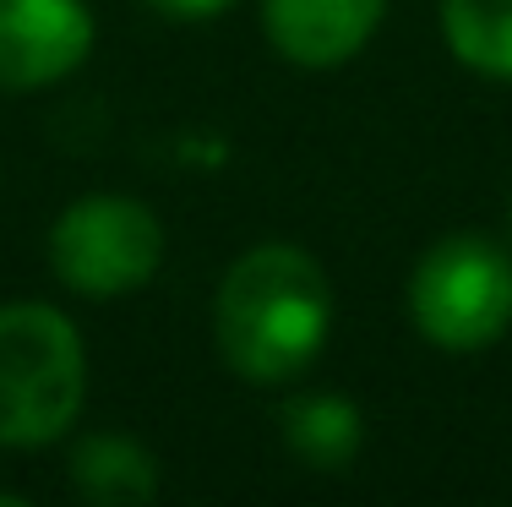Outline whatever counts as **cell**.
Wrapping results in <instances>:
<instances>
[{"label": "cell", "mask_w": 512, "mask_h": 507, "mask_svg": "<svg viewBox=\"0 0 512 507\" xmlns=\"http://www.w3.org/2000/svg\"><path fill=\"white\" fill-rule=\"evenodd\" d=\"M158 17H175V22H202V17H218L229 11L235 0H148Z\"/></svg>", "instance_id": "30bf717a"}, {"label": "cell", "mask_w": 512, "mask_h": 507, "mask_svg": "<svg viewBox=\"0 0 512 507\" xmlns=\"http://www.w3.org/2000/svg\"><path fill=\"white\" fill-rule=\"evenodd\" d=\"M164 262V229L137 197H99L71 202L50 229V268L55 279L82 300H115L142 289Z\"/></svg>", "instance_id": "277c9868"}, {"label": "cell", "mask_w": 512, "mask_h": 507, "mask_svg": "<svg viewBox=\"0 0 512 507\" xmlns=\"http://www.w3.org/2000/svg\"><path fill=\"white\" fill-rule=\"evenodd\" d=\"M442 33L469 71L512 82V0H442Z\"/></svg>", "instance_id": "9c48e42d"}, {"label": "cell", "mask_w": 512, "mask_h": 507, "mask_svg": "<svg viewBox=\"0 0 512 507\" xmlns=\"http://www.w3.org/2000/svg\"><path fill=\"white\" fill-rule=\"evenodd\" d=\"M360 437V409L338 393H306L284 409V448L306 469H349Z\"/></svg>", "instance_id": "ba28073f"}, {"label": "cell", "mask_w": 512, "mask_h": 507, "mask_svg": "<svg viewBox=\"0 0 512 507\" xmlns=\"http://www.w3.org/2000/svg\"><path fill=\"white\" fill-rule=\"evenodd\" d=\"M93 50L82 0H0V93H33L71 77Z\"/></svg>", "instance_id": "5b68a950"}, {"label": "cell", "mask_w": 512, "mask_h": 507, "mask_svg": "<svg viewBox=\"0 0 512 507\" xmlns=\"http://www.w3.org/2000/svg\"><path fill=\"white\" fill-rule=\"evenodd\" d=\"M333 328V289L300 246H256L224 273L213 300V338L246 382H289L322 355Z\"/></svg>", "instance_id": "6da1fadb"}, {"label": "cell", "mask_w": 512, "mask_h": 507, "mask_svg": "<svg viewBox=\"0 0 512 507\" xmlns=\"http://www.w3.org/2000/svg\"><path fill=\"white\" fill-rule=\"evenodd\" d=\"M409 317L442 349H485L512 328V257L485 235H447L409 279Z\"/></svg>", "instance_id": "3957f363"}, {"label": "cell", "mask_w": 512, "mask_h": 507, "mask_svg": "<svg viewBox=\"0 0 512 507\" xmlns=\"http://www.w3.org/2000/svg\"><path fill=\"white\" fill-rule=\"evenodd\" d=\"M507 229H512V202H507Z\"/></svg>", "instance_id": "8fae6325"}, {"label": "cell", "mask_w": 512, "mask_h": 507, "mask_svg": "<svg viewBox=\"0 0 512 507\" xmlns=\"http://www.w3.org/2000/svg\"><path fill=\"white\" fill-rule=\"evenodd\" d=\"M71 486L99 507H137L158 497V464L131 437H82L71 453Z\"/></svg>", "instance_id": "52a82bcc"}, {"label": "cell", "mask_w": 512, "mask_h": 507, "mask_svg": "<svg viewBox=\"0 0 512 507\" xmlns=\"http://www.w3.org/2000/svg\"><path fill=\"white\" fill-rule=\"evenodd\" d=\"M382 11L387 0H262L273 50L306 71L344 66L349 55H360L365 39L382 28Z\"/></svg>", "instance_id": "8992f818"}, {"label": "cell", "mask_w": 512, "mask_h": 507, "mask_svg": "<svg viewBox=\"0 0 512 507\" xmlns=\"http://www.w3.org/2000/svg\"><path fill=\"white\" fill-rule=\"evenodd\" d=\"M88 398V355L71 317L39 300L0 306V448L66 437Z\"/></svg>", "instance_id": "7a4b0ae2"}]
</instances>
